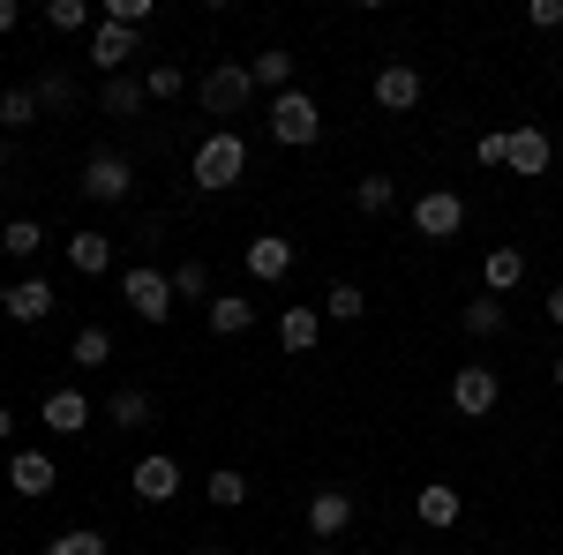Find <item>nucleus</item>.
I'll return each instance as SVG.
<instances>
[{
	"label": "nucleus",
	"instance_id": "obj_20",
	"mask_svg": "<svg viewBox=\"0 0 563 555\" xmlns=\"http://www.w3.org/2000/svg\"><path fill=\"white\" fill-rule=\"evenodd\" d=\"M249 84L271 90V98H278V90H294V53H286V45H263L256 60H249Z\"/></svg>",
	"mask_w": 563,
	"mask_h": 555
},
{
	"label": "nucleus",
	"instance_id": "obj_11",
	"mask_svg": "<svg viewBox=\"0 0 563 555\" xmlns=\"http://www.w3.org/2000/svg\"><path fill=\"white\" fill-rule=\"evenodd\" d=\"M241 263H249V278L278 286V278H294V241H278V233H256V241L241 248Z\"/></svg>",
	"mask_w": 563,
	"mask_h": 555
},
{
	"label": "nucleus",
	"instance_id": "obj_44",
	"mask_svg": "<svg viewBox=\"0 0 563 555\" xmlns=\"http://www.w3.org/2000/svg\"><path fill=\"white\" fill-rule=\"evenodd\" d=\"M188 555H225V548H188Z\"/></svg>",
	"mask_w": 563,
	"mask_h": 555
},
{
	"label": "nucleus",
	"instance_id": "obj_4",
	"mask_svg": "<svg viewBox=\"0 0 563 555\" xmlns=\"http://www.w3.org/2000/svg\"><path fill=\"white\" fill-rule=\"evenodd\" d=\"M549 166H556V143H549V129H533V121L504 129V173H519V180H541Z\"/></svg>",
	"mask_w": 563,
	"mask_h": 555
},
{
	"label": "nucleus",
	"instance_id": "obj_17",
	"mask_svg": "<svg viewBox=\"0 0 563 555\" xmlns=\"http://www.w3.org/2000/svg\"><path fill=\"white\" fill-rule=\"evenodd\" d=\"M0 315H8V323H45V315H53V286H45V278H15V286L0 293Z\"/></svg>",
	"mask_w": 563,
	"mask_h": 555
},
{
	"label": "nucleus",
	"instance_id": "obj_3",
	"mask_svg": "<svg viewBox=\"0 0 563 555\" xmlns=\"http://www.w3.org/2000/svg\"><path fill=\"white\" fill-rule=\"evenodd\" d=\"M121 300H129L143 323H166L174 315V270H151V263L121 270Z\"/></svg>",
	"mask_w": 563,
	"mask_h": 555
},
{
	"label": "nucleus",
	"instance_id": "obj_24",
	"mask_svg": "<svg viewBox=\"0 0 563 555\" xmlns=\"http://www.w3.org/2000/svg\"><path fill=\"white\" fill-rule=\"evenodd\" d=\"M0 248H8L15 263H31L45 248V225H38V218H8V225H0Z\"/></svg>",
	"mask_w": 563,
	"mask_h": 555
},
{
	"label": "nucleus",
	"instance_id": "obj_23",
	"mask_svg": "<svg viewBox=\"0 0 563 555\" xmlns=\"http://www.w3.org/2000/svg\"><path fill=\"white\" fill-rule=\"evenodd\" d=\"M390 203H398V180H390V173H368V180H353V211H361V218H384Z\"/></svg>",
	"mask_w": 563,
	"mask_h": 555
},
{
	"label": "nucleus",
	"instance_id": "obj_35",
	"mask_svg": "<svg viewBox=\"0 0 563 555\" xmlns=\"http://www.w3.org/2000/svg\"><path fill=\"white\" fill-rule=\"evenodd\" d=\"M211 293V270H203V263H180L174 270V300H203Z\"/></svg>",
	"mask_w": 563,
	"mask_h": 555
},
{
	"label": "nucleus",
	"instance_id": "obj_6",
	"mask_svg": "<svg viewBox=\"0 0 563 555\" xmlns=\"http://www.w3.org/2000/svg\"><path fill=\"white\" fill-rule=\"evenodd\" d=\"M466 225V196L459 188H429V196H413V233L421 241H451Z\"/></svg>",
	"mask_w": 563,
	"mask_h": 555
},
{
	"label": "nucleus",
	"instance_id": "obj_37",
	"mask_svg": "<svg viewBox=\"0 0 563 555\" xmlns=\"http://www.w3.org/2000/svg\"><path fill=\"white\" fill-rule=\"evenodd\" d=\"M106 23H129V31H143V23H151V0H106Z\"/></svg>",
	"mask_w": 563,
	"mask_h": 555
},
{
	"label": "nucleus",
	"instance_id": "obj_28",
	"mask_svg": "<svg viewBox=\"0 0 563 555\" xmlns=\"http://www.w3.org/2000/svg\"><path fill=\"white\" fill-rule=\"evenodd\" d=\"M143 98H151V90L135 84V76H113V84H106V98H98V106H106V113H113V121H129V113H143Z\"/></svg>",
	"mask_w": 563,
	"mask_h": 555
},
{
	"label": "nucleus",
	"instance_id": "obj_16",
	"mask_svg": "<svg viewBox=\"0 0 563 555\" xmlns=\"http://www.w3.org/2000/svg\"><path fill=\"white\" fill-rule=\"evenodd\" d=\"M346 525H353V496L346 488H316V496H308V533H316V541H339Z\"/></svg>",
	"mask_w": 563,
	"mask_h": 555
},
{
	"label": "nucleus",
	"instance_id": "obj_32",
	"mask_svg": "<svg viewBox=\"0 0 563 555\" xmlns=\"http://www.w3.org/2000/svg\"><path fill=\"white\" fill-rule=\"evenodd\" d=\"M31 121H38V90H8V98H0V129H31Z\"/></svg>",
	"mask_w": 563,
	"mask_h": 555
},
{
	"label": "nucleus",
	"instance_id": "obj_27",
	"mask_svg": "<svg viewBox=\"0 0 563 555\" xmlns=\"http://www.w3.org/2000/svg\"><path fill=\"white\" fill-rule=\"evenodd\" d=\"M203 496H211L218 511H241L249 503V473H233V466H218L211 480H203Z\"/></svg>",
	"mask_w": 563,
	"mask_h": 555
},
{
	"label": "nucleus",
	"instance_id": "obj_18",
	"mask_svg": "<svg viewBox=\"0 0 563 555\" xmlns=\"http://www.w3.org/2000/svg\"><path fill=\"white\" fill-rule=\"evenodd\" d=\"M68 270H76V278H106V270H113V241H106V233H68Z\"/></svg>",
	"mask_w": 563,
	"mask_h": 555
},
{
	"label": "nucleus",
	"instance_id": "obj_8",
	"mask_svg": "<svg viewBox=\"0 0 563 555\" xmlns=\"http://www.w3.org/2000/svg\"><path fill=\"white\" fill-rule=\"evenodd\" d=\"M129 188H135V166H129V158H113V151L84 158V196H90V203H121Z\"/></svg>",
	"mask_w": 563,
	"mask_h": 555
},
{
	"label": "nucleus",
	"instance_id": "obj_12",
	"mask_svg": "<svg viewBox=\"0 0 563 555\" xmlns=\"http://www.w3.org/2000/svg\"><path fill=\"white\" fill-rule=\"evenodd\" d=\"M38 421L53 428V435H84V428L98 421V413H90V398H84V390H68V384H60V390H45Z\"/></svg>",
	"mask_w": 563,
	"mask_h": 555
},
{
	"label": "nucleus",
	"instance_id": "obj_14",
	"mask_svg": "<svg viewBox=\"0 0 563 555\" xmlns=\"http://www.w3.org/2000/svg\"><path fill=\"white\" fill-rule=\"evenodd\" d=\"M413 518H421V525H429V533H451V525H459V518H466V496H459V488H451V480H429V488H421V496H413Z\"/></svg>",
	"mask_w": 563,
	"mask_h": 555
},
{
	"label": "nucleus",
	"instance_id": "obj_29",
	"mask_svg": "<svg viewBox=\"0 0 563 555\" xmlns=\"http://www.w3.org/2000/svg\"><path fill=\"white\" fill-rule=\"evenodd\" d=\"M106 421L113 428H151V398H143V390H113V398H106Z\"/></svg>",
	"mask_w": 563,
	"mask_h": 555
},
{
	"label": "nucleus",
	"instance_id": "obj_9",
	"mask_svg": "<svg viewBox=\"0 0 563 555\" xmlns=\"http://www.w3.org/2000/svg\"><path fill=\"white\" fill-rule=\"evenodd\" d=\"M129 488H135V503H174L180 496V466L166 458V451H151V458H135Z\"/></svg>",
	"mask_w": 563,
	"mask_h": 555
},
{
	"label": "nucleus",
	"instance_id": "obj_22",
	"mask_svg": "<svg viewBox=\"0 0 563 555\" xmlns=\"http://www.w3.org/2000/svg\"><path fill=\"white\" fill-rule=\"evenodd\" d=\"M249 323H256V300L249 293H211V331L218 338H241Z\"/></svg>",
	"mask_w": 563,
	"mask_h": 555
},
{
	"label": "nucleus",
	"instance_id": "obj_36",
	"mask_svg": "<svg viewBox=\"0 0 563 555\" xmlns=\"http://www.w3.org/2000/svg\"><path fill=\"white\" fill-rule=\"evenodd\" d=\"M143 90H151V98H180V90H188V76H180L174 60H158V68L143 76Z\"/></svg>",
	"mask_w": 563,
	"mask_h": 555
},
{
	"label": "nucleus",
	"instance_id": "obj_34",
	"mask_svg": "<svg viewBox=\"0 0 563 555\" xmlns=\"http://www.w3.org/2000/svg\"><path fill=\"white\" fill-rule=\"evenodd\" d=\"M45 23L53 31H98L90 23V0H45Z\"/></svg>",
	"mask_w": 563,
	"mask_h": 555
},
{
	"label": "nucleus",
	"instance_id": "obj_31",
	"mask_svg": "<svg viewBox=\"0 0 563 555\" xmlns=\"http://www.w3.org/2000/svg\"><path fill=\"white\" fill-rule=\"evenodd\" d=\"M45 555H106V533H90V525H68V533H53Z\"/></svg>",
	"mask_w": 563,
	"mask_h": 555
},
{
	"label": "nucleus",
	"instance_id": "obj_26",
	"mask_svg": "<svg viewBox=\"0 0 563 555\" xmlns=\"http://www.w3.org/2000/svg\"><path fill=\"white\" fill-rule=\"evenodd\" d=\"M323 315H331V323H361V315H368V293H361L353 278H339V286L323 293Z\"/></svg>",
	"mask_w": 563,
	"mask_h": 555
},
{
	"label": "nucleus",
	"instance_id": "obj_42",
	"mask_svg": "<svg viewBox=\"0 0 563 555\" xmlns=\"http://www.w3.org/2000/svg\"><path fill=\"white\" fill-rule=\"evenodd\" d=\"M308 555H339V548H331V541H316V548H308Z\"/></svg>",
	"mask_w": 563,
	"mask_h": 555
},
{
	"label": "nucleus",
	"instance_id": "obj_38",
	"mask_svg": "<svg viewBox=\"0 0 563 555\" xmlns=\"http://www.w3.org/2000/svg\"><path fill=\"white\" fill-rule=\"evenodd\" d=\"M526 23H533V31H556V23H563V0H533V8H526Z\"/></svg>",
	"mask_w": 563,
	"mask_h": 555
},
{
	"label": "nucleus",
	"instance_id": "obj_7",
	"mask_svg": "<svg viewBox=\"0 0 563 555\" xmlns=\"http://www.w3.org/2000/svg\"><path fill=\"white\" fill-rule=\"evenodd\" d=\"M496 398H504V384H496V368H488V360H466V368L451 376V406H459L466 421L496 413Z\"/></svg>",
	"mask_w": 563,
	"mask_h": 555
},
{
	"label": "nucleus",
	"instance_id": "obj_30",
	"mask_svg": "<svg viewBox=\"0 0 563 555\" xmlns=\"http://www.w3.org/2000/svg\"><path fill=\"white\" fill-rule=\"evenodd\" d=\"M459 323H466V331H474V338H496V331H504V300H496V293L466 300V315H459Z\"/></svg>",
	"mask_w": 563,
	"mask_h": 555
},
{
	"label": "nucleus",
	"instance_id": "obj_10",
	"mask_svg": "<svg viewBox=\"0 0 563 555\" xmlns=\"http://www.w3.org/2000/svg\"><path fill=\"white\" fill-rule=\"evenodd\" d=\"M376 106H384V113H413V106H421V68H413V60H384V68H376Z\"/></svg>",
	"mask_w": 563,
	"mask_h": 555
},
{
	"label": "nucleus",
	"instance_id": "obj_1",
	"mask_svg": "<svg viewBox=\"0 0 563 555\" xmlns=\"http://www.w3.org/2000/svg\"><path fill=\"white\" fill-rule=\"evenodd\" d=\"M263 121H271V135H278V143H294V151H308V143H323V106H316L308 90H278Z\"/></svg>",
	"mask_w": 563,
	"mask_h": 555
},
{
	"label": "nucleus",
	"instance_id": "obj_40",
	"mask_svg": "<svg viewBox=\"0 0 563 555\" xmlns=\"http://www.w3.org/2000/svg\"><path fill=\"white\" fill-rule=\"evenodd\" d=\"M15 23H23V8H15V0H0V31H15Z\"/></svg>",
	"mask_w": 563,
	"mask_h": 555
},
{
	"label": "nucleus",
	"instance_id": "obj_25",
	"mask_svg": "<svg viewBox=\"0 0 563 555\" xmlns=\"http://www.w3.org/2000/svg\"><path fill=\"white\" fill-rule=\"evenodd\" d=\"M68 360L106 368V360H113V331H106V323H84V331H76V345H68Z\"/></svg>",
	"mask_w": 563,
	"mask_h": 555
},
{
	"label": "nucleus",
	"instance_id": "obj_15",
	"mask_svg": "<svg viewBox=\"0 0 563 555\" xmlns=\"http://www.w3.org/2000/svg\"><path fill=\"white\" fill-rule=\"evenodd\" d=\"M129 60H135V31L129 23H98V31H90V68H106V84H113Z\"/></svg>",
	"mask_w": 563,
	"mask_h": 555
},
{
	"label": "nucleus",
	"instance_id": "obj_2",
	"mask_svg": "<svg viewBox=\"0 0 563 555\" xmlns=\"http://www.w3.org/2000/svg\"><path fill=\"white\" fill-rule=\"evenodd\" d=\"M241 173H249V143L233 129H218V135L196 143V180H203V188H233Z\"/></svg>",
	"mask_w": 563,
	"mask_h": 555
},
{
	"label": "nucleus",
	"instance_id": "obj_5",
	"mask_svg": "<svg viewBox=\"0 0 563 555\" xmlns=\"http://www.w3.org/2000/svg\"><path fill=\"white\" fill-rule=\"evenodd\" d=\"M203 106H211L218 121H233V113H241V106H249V98H256V84H249V60H218V68H203Z\"/></svg>",
	"mask_w": 563,
	"mask_h": 555
},
{
	"label": "nucleus",
	"instance_id": "obj_43",
	"mask_svg": "<svg viewBox=\"0 0 563 555\" xmlns=\"http://www.w3.org/2000/svg\"><path fill=\"white\" fill-rule=\"evenodd\" d=\"M556 390H563V353H556Z\"/></svg>",
	"mask_w": 563,
	"mask_h": 555
},
{
	"label": "nucleus",
	"instance_id": "obj_13",
	"mask_svg": "<svg viewBox=\"0 0 563 555\" xmlns=\"http://www.w3.org/2000/svg\"><path fill=\"white\" fill-rule=\"evenodd\" d=\"M53 480H60V466H53L45 451H15V458H8V488H15L23 503H38V496H53Z\"/></svg>",
	"mask_w": 563,
	"mask_h": 555
},
{
	"label": "nucleus",
	"instance_id": "obj_33",
	"mask_svg": "<svg viewBox=\"0 0 563 555\" xmlns=\"http://www.w3.org/2000/svg\"><path fill=\"white\" fill-rule=\"evenodd\" d=\"M38 106L68 113V106H76V76H68V68H45V76H38Z\"/></svg>",
	"mask_w": 563,
	"mask_h": 555
},
{
	"label": "nucleus",
	"instance_id": "obj_39",
	"mask_svg": "<svg viewBox=\"0 0 563 555\" xmlns=\"http://www.w3.org/2000/svg\"><path fill=\"white\" fill-rule=\"evenodd\" d=\"M541 308H549V323L563 331V286H549V300H541Z\"/></svg>",
	"mask_w": 563,
	"mask_h": 555
},
{
	"label": "nucleus",
	"instance_id": "obj_19",
	"mask_svg": "<svg viewBox=\"0 0 563 555\" xmlns=\"http://www.w3.org/2000/svg\"><path fill=\"white\" fill-rule=\"evenodd\" d=\"M481 286H488L496 300H511V293L526 286V256H519V248H488V263H481Z\"/></svg>",
	"mask_w": 563,
	"mask_h": 555
},
{
	"label": "nucleus",
	"instance_id": "obj_41",
	"mask_svg": "<svg viewBox=\"0 0 563 555\" xmlns=\"http://www.w3.org/2000/svg\"><path fill=\"white\" fill-rule=\"evenodd\" d=\"M0 443H15V413L8 406H0Z\"/></svg>",
	"mask_w": 563,
	"mask_h": 555
},
{
	"label": "nucleus",
	"instance_id": "obj_21",
	"mask_svg": "<svg viewBox=\"0 0 563 555\" xmlns=\"http://www.w3.org/2000/svg\"><path fill=\"white\" fill-rule=\"evenodd\" d=\"M323 338V308H286V315H278V345H286V353H308V345Z\"/></svg>",
	"mask_w": 563,
	"mask_h": 555
}]
</instances>
